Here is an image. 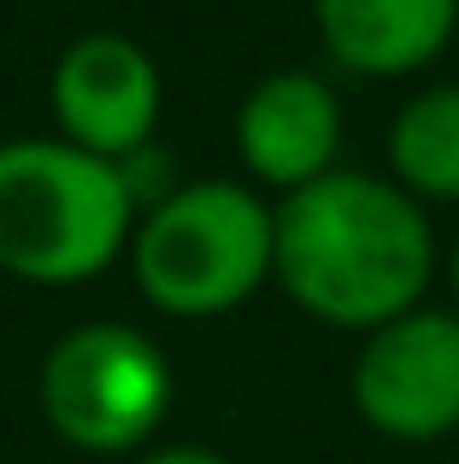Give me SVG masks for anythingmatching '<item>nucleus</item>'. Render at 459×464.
Returning a JSON list of instances; mask_svg holds the SVG:
<instances>
[{"label": "nucleus", "instance_id": "39448f33", "mask_svg": "<svg viewBox=\"0 0 459 464\" xmlns=\"http://www.w3.org/2000/svg\"><path fill=\"white\" fill-rule=\"evenodd\" d=\"M354 411L389 441H442L459 430V312H406L371 329L354 359Z\"/></svg>", "mask_w": 459, "mask_h": 464}, {"label": "nucleus", "instance_id": "f257e3e1", "mask_svg": "<svg viewBox=\"0 0 459 464\" xmlns=\"http://www.w3.org/2000/svg\"><path fill=\"white\" fill-rule=\"evenodd\" d=\"M271 276L300 312L336 329H383L418 312L436 271L430 218L401 182L366 170H330L271 206Z\"/></svg>", "mask_w": 459, "mask_h": 464}, {"label": "nucleus", "instance_id": "0eeeda50", "mask_svg": "<svg viewBox=\"0 0 459 464\" xmlns=\"http://www.w3.org/2000/svg\"><path fill=\"white\" fill-rule=\"evenodd\" d=\"M236 153L265 188H307L342 153V101L312 71H271L236 106Z\"/></svg>", "mask_w": 459, "mask_h": 464}, {"label": "nucleus", "instance_id": "6e6552de", "mask_svg": "<svg viewBox=\"0 0 459 464\" xmlns=\"http://www.w3.org/2000/svg\"><path fill=\"white\" fill-rule=\"evenodd\" d=\"M336 65L359 77H413L459 30V0H312Z\"/></svg>", "mask_w": 459, "mask_h": 464}, {"label": "nucleus", "instance_id": "1a4fd4ad", "mask_svg": "<svg viewBox=\"0 0 459 464\" xmlns=\"http://www.w3.org/2000/svg\"><path fill=\"white\" fill-rule=\"evenodd\" d=\"M389 165L413 200H459V82L413 94L395 112Z\"/></svg>", "mask_w": 459, "mask_h": 464}, {"label": "nucleus", "instance_id": "20e7f679", "mask_svg": "<svg viewBox=\"0 0 459 464\" xmlns=\"http://www.w3.org/2000/svg\"><path fill=\"white\" fill-rule=\"evenodd\" d=\"M35 400L77 453H136L171 411V364L130 324H77L47 347Z\"/></svg>", "mask_w": 459, "mask_h": 464}, {"label": "nucleus", "instance_id": "7ed1b4c3", "mask_svg": "<svg viewBox=\"0 0 459 464\" xmlns=\"http://www.w3.org/2000/svg\"><path fill=\"white\" fill-rule=\"evenodd\" d=\"M271 206L230 177L177 182L130 241L142 295L171 317H224L248 306L271 283Z\"/></svg>", "mask_w": 459, "mask_h": 464}, {"label": "nucleus", "instance_id": "423d86ee", "mask_svg": "<svg viewBox=\"0 0 459 464\" xmlns=\"http://www.w3.org/2000/svg\"><path fill=\"white\" fill-rule=\"evenodd\" d=\"M47 94H54L59 141L71 148L106 159V165H124L142 148H153L165 82L153 53L130 35H77L59 53Z\"/></svg>", "mask_w": 459, "mask_h": 464}, {"label": "nucleus", "instance_id": "9d476101", "mask_svg": "<svg viewBox=\"0 0 459 464\" xmlns=\"http://www.w3.org/2000/svg\"><path fill=\"white\" fill-rule=\"evenodd\" d=\"M136 464H236V459L212 453V447H153V453H142Z\"/></svg>", "mask_w": 459, "mask_h": 464}, {"label": "nucleus", "instance_id": "f03ea898", "mask_svg": "<svg viewBox=\"0 0 459 464\" xmlns=\"http://www.w3.org/2000/svg\"><path fill=\"white\" fill-rule=\"evenodd\" d=\"M136 200L124 170L71 141H0V271L65 288L101 276L130 247Z\"/></svg>", "mask_w": 459, "mask_h": 464}, {"label": "nucleus", "instance_id": "9b49d317", "mask_svg": "<svg viewBox=\"0 0 459 464\" xmlns=\"http://www.w3.org/2000/svg\"><path fill=\"white\" fill-rule=\"evenodd\" d=\"M448 283H454V300H459V241H454V253H448Z\"/></svg>", "mask_w": 459, "mask_h": 464}]
</instances>
